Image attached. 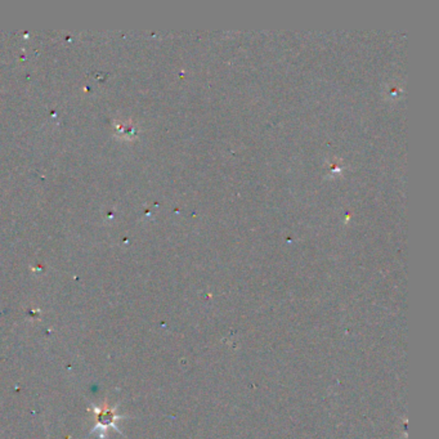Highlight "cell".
I'll return each instance as SVG.
<instances>
[{
    "mask_svg": "<svg viewBox=\"0 0 439 439\" xmlns=\"http://www.w3.org/2000/svg\"><path fill=\"white\" fill-rule=\"evenodd\" d=\"M98 420H100L103 426L108 425V424H112L113 421L112 411H106V408H102V412L98 415Z\"/></svg>",
    "mask_w": 439,
    "mask_h": 439,
    "instance_id": "1",
    "label": "cell"
}]
</instances>
